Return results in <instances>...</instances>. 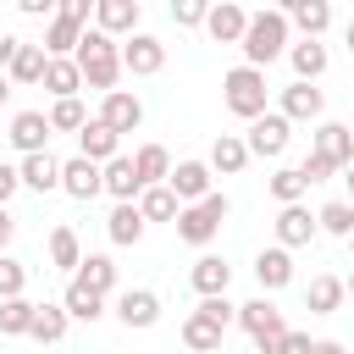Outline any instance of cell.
<instances>
[{"instance_id":"1","label":"cell","mask_w":354,"mask_h":354,"mask_svg":"<svg viewBox=\"0 0 354 354\" xmlns=\"http://www.w3.org/2000/svg\"><path fill=\"white\" fill-rule=\"evenodd\" d=\"M288 44H293V28H288V17H282L277 6H266V11H249V22H243V39H238V50H243V66L266 72L271 61H282V55H288Z\"/></svg>"},{"instance_id":"2","label":"cell","mask_w":354,"mask_h":354,"mask_svg":"<svg viewBox=\"0 0 354 354\" xmlns=\"http://www.w3.org/2000/svg\"><path fill=\"white\" fill-rule=\"evenodd\" d=\"M72 66H77L83 88H100V94H111V88L122 83L116 39H105V33H94V28H83V39H77V50H72Z\"/></svg>"},{"instance_id":"3","label":"cell","mask_w":354,"mask_h":354,"mask_svg":"<svg viewBox=\"0 0 354 354\" xmlns=\"http://www.w3.org/2000/svg\"><path fill=\"white\" fill-rule=\"evenodd\" d=\"M227 216H232V199H227L221 188H210V194H205L199 205H183L171 227H177V238H183V243H194V249H210Z\"/></svg>"},{"instance_id":"4","label":"cell","mask_w":354,"mask_h":354,"mask_svg":"<svg viewBox=\"0 0 354 354\" xmlns=\"http://www.w3.org/2000/svg\"><path fill=\"white\" fill-rule=\"evenodd\" d=\"M221 105H227L238 122L266 116V111H271V83H266V72H254V66H232V72L221 77Z\"/></svg>"},{"instance_id":"5","label":"cell","mask_w":354,"mask_h":354,"mask_svg":"<svg viewBox=\"0 0 354 354\" xmlns=\"http://www.w3.org/2000/svg\"><path fill=\"white\" fill-rule=\"evenodd\" d=\"M88 11H94V0H61L55 6V17L44 22V55L55 61V55H72L77 50V39H83V28H88Z\"/></svg>"},{"instance_id":"6","label":"cell","mask_w":354,"mask_h":354,"mask_svg":"<svg viewBox=\"0 0 354 354\" xmlns=\"http://www.w3.org/2000/svg\"><path fill=\"white\" fill-rule=\"evenodd\" d=\"M232 321L249 332V343H254L260 354H271V348L282 343V332H288V315H282L266 293H260V299H249V304H238V310H232Z\"/></svg>"},{"instance_id":"7","label":"cell","mask_w":354,"mask_h":354,"mask_svg":"<svg viewBox=\"0 0 354 354\" xmlns=\"http://www.w3.org/2000/svg\"><path fill=\"white\" fill-rule=\"evenodd\" d=\"M116 61H122V72H133V77H155V72L166 66V44L138 28V33H127V39L116 44Z\"/></svg>"},{"instance_id":"8","label":"cell","mask_w":354,"mask_h":354,"mask_svg":"<svg viewBox=\"0 0 354 354\" xmlns=\"http://www.w3.org/2000/svg\"><path fill=\"white\" fill-rule=\"evenodd\" d=\"M94 122L111 127L116 138H127V133L144 127V100H138L133 88H111V94H100V116H94Z\"/></svg>"},{"instance_id":"9","label":"cell","mask_w":354,"mask_h":354,"mask_svg":"<svg viewBox=\"0 0 354 354\" xmlns=\"http://www.w3.org/2000/svg\"><path fill=\"white\" fill-rule=\"evenodd\" d=\"M238 138H243L249 160H254V155H260V160H282V149H288L293 127H288L277 111H266V116H254V122H249V133H238Z\"/></svg>"},{"instance_id":"10","label":"cell","mask_w":354,"mask_h":354,"mask_svg":"<svg viewBox=\"0 0 354 354\" xmlns=\"http://www.w3.org/2000/svg\"><path fill=\"white\" fill-rule=\"evenodd\" d=\"M111 315H116L127 332H149V326L160 321V293H155V288H122V293L111 299Z\"/></svg>"},{"instance_id":"11","label":"cell","mask_w":354,"mask_h":354,"mask_svg":"<svg viewBox=\"0 0 354 354\" xmlns=\"http://www.w3.org/2000/svg\"><path fill=\"white\" fill-rule=\"evenodd\" d=\"M88 17H94V22H88L94 33H105V39H116V44H122L127 33H138L144 6H138V0H94V11H88Z\"/></svg>"},{"instance_id":"12","label":"cell","mask_w":354,"mask_h":354,"mask_svg":"<svg viewBox=\"0 0 354 354\" xmlns=\"http://www.w3.org/2000/svg\"><path fill=\"white\" fill-rule=\"evenodd\" d=\"M277 116L293 127V122H321L326 116V94L315 88V83H288V88H277Z\"/></svg>"},{"instance_id":"13","label":"cell","mask_w":354,"mask_h":354,"mask_svg":"<svg viewBox=\"0 0 354 354\" xmlns=\"http://www.w3.org/2000/svg\"><path fill=\"white\" fill-rule=\"evenodd\" d=\"M166 188H171V199H177V205H199V199L216 188V177H210V166H205V160H177V166L166 171Z\"/></svg>"},{"instance_id":"14","label":"cell","mask_w":354,"mask_h":354,"mask_svg":"<svg viewBox=\"0 0 354 354\" xmlns=\"http://www.w3.org/2000/svg\"><path fill=\"white\" fill-rule=\"evenodd\" d=\"M315 155H326L337 171H348L354 166V133H348V122H332V116H321L315 122V144H310Z\"/></svg>"},{"instance_id":"15","label":"cell","mask_w":354,"mask_h":354,"mask_svg":"<svg viewBox=\"0 0 354 354\" xmlns=\"http://www.w3.org/2000/svg\"><path fill=\"white\" fill-rule=\"evenodd\" d=\"M271 232H277V249H304L310 238H315V210L310 205H282L277 210V221H271Z\"/></svg>"},{"instance_id":"16","label":"cell","mask_w":354,"mask_h":354,"mask_svg":"<svg viewBox=\"0 0 354 354\" xmlns=\"http://www.w3.org/2000/svg\"><path fill=\"white\" fill-rule=\"evenodd\" d=\"M221 337H227V321H216L205 304H194V310L183 315V343H188L194 354H216Z\"/></svg>"},{"instance_id":"17","label":"cell","mask_w":354,"mask_h":354,"mask_svg":"<svg viewBox=\"0 0 354 354\" xmlns=\"http://www.w3.org/2000/svg\"><path fill=\"white\" fill-rule=\"evenodd\" d=\"M243 22H249V11L238 6V0H216V6H205V33L216 39V44H238L243 39Z\"/></svg>"},{"instance_id":"18","label":"cell","mask_w":354,"mask_h":354,"mask_svg":"<svg viewBox=\"0 0 354 354\" xmlns=\"http://www.w3.org/2000/svg\"><path fill=\"white\" fill-rule=\"evenodd\" d=\"M6 138H11L17 155H39V149H50V122H44V111H17Z\"/></svg>"},{"instance_id":"19","label":"cell","mask_w":354,"mask_h":354,"mask_svg":"<svg viewBox=\"0 0 354 354\" xmlns=\"http://www.w3.org/2000/svg\"><path fill=\"white\" fill-rule=\"evenodd\" d=\"M17 183H22V188H33V194H55V188H61V160H55L50 149L22 155V160H17Z\"/></svg>"},{"instance_id":"20","label":"cell","mask_w":354,"mask_h":354,"mask_svg":"<svg viewBox=\"0 0 354 354\" xmlns=\"http://www.w3.org/2000/svg\"><path fill=\"white\" fill-rule=\"evenodd\" d=\"M254 282H260V293H266V299H271V293H282V288L293 282V254H288V249H277V243H271V249H260V254H254Z\"/></svg>"},{"instance_id":"21","label":"cell","mask_w":354,"mask_h":354,"mask_svg":"<svg viewBox=\"0 0 354 354\" xmlns=\"http://www.w3.org/2000/svg\"><path fill=\"white\" fill-rule=\"evenodd\" d=\"M227 282H232V266H227L221 254H199V260L188 266V288H194L199 299H221Z\"/></svg>"},{"instance_id":"22","label":"cell","mask_w":354,"mask_h":354,"mask_svg":"<svg viewBox=\"0 0 354 354\" xmlns=\"http://www.w3.org/2000/svg\"><path fill=\"white\" fill-rule=\"evenodd\" d=\"M77 155H83L88 166H105V160H116V155H122V138H116L111 127H100V122L88 116V122L77 127Z\"/></svg>"},{"instance_id":"23","label":"cell","mask_w":354,"mask_h":354,"mask_svg":"<svg viewBox=\"0 0 354 354\" xmlns=\"http://www.w3.org/2000/svg\"><path fill=\"white\" fill-rule=\"evenodd\" d=\"M282 17H288V28H299L304 39H321V33L332 28V6H326V0H288Z\"/></svg>"},{"instance_id":"24","label":"cell","mask_w":354,"mask_h":354,"mask_svg":"<svg viewBox=\"0 0 354 354\" xmlns=\"http://www.w3.org/2000/svg\"><path fill=\"white\" fill-rule=\"evenodd\" d=\"M61 194H66V199H77V205H88V199L100 194V166H88L83 155L61 160Z\"/></svg>"},{"instance_id":"25","label":"cell","mask_w":354,"mask_h":354,"mask_svg":"<svg viewBox=\"0 0 354 354\" xmlns=\"http://www.w3.org/2000/svg\"><path fill=\"white\" fill-rule=\"evenodd\" d=\"M100 194H111L116 205H133L144 188H138V177H133V160L127 155H116V160H105L100 166Z\"/></svg>"},{"instance_id":"26","label":"cell","mask_w":354,"mask_h":354,"mask_svg":"<svg viewBox=\"0 0 354 354\" xmlns=\"http://www.w3.org/2000/svg\"><path fill=\"white\" fill-rule=\"evenodd\" d=\"M44 61H50V55H44L39 44H17L11 61H6V83H11V88H33V83L44 77Z\"/></svg>"},{"instance_id":"27","label":"cell","mask_w":354,"mask_h":354,"mask_svg":"<svg viewBox=\"0 0 354 354\" xmlns=\"http://www.w3.org/2000/svg\"><path fill=\"white\" fill-rule=\"evenodd\" d=\"M39 88H44L50 100H77V94H83V77H77L72 55H55V61H44V77H39Z\"/></svg>"},{"instance_id":"28","label":"cell","mask_w":354,"mask_h":354,"mask_svg":"<svg viewBox=\"0 0 354 354\" xmlns=\"http://www.w3.org/2000/svg\"><path fill=\"white\" fill-rule=\"evenodd\" d=\"M127 160H133L138 188H155V183H166V171H171V149H166V144H138Z\"/></svg>"},{"instance_id":"29","label":"cell","mask_w":354,"mask_h":354,"mask_svg":"<svg viewBox=\"0 0 354 354\" xmlns=\"http://www.w3.org/2000/svg\"><path fill=\"white\" fill-rule=\"evenodd\" d=\"M72 282H83L88 293L111 299V293H116V260H111V254H83L77 271H72Z\"/></svg>"},{"instance_id":"30","label":"cell","mask_w":354,"mask_h":354,"mask_svg":"<svg viewBox=\"0 0 354 354\" xmlns=\"http://www.w3.org/2000/svg\"><path fill=\"white\" fill-rule=\"evenodd\" d=\"M288 66H293V83H315V77L326 72V44H321V39L288 44Z\"/></svg>"},{"instance_id":"31","label":"cell","mask_w":354,"mask_h":354,"mask_svg":"<svg viewBox=\"0 0 354 354\" xmlns=\"http://www.w3.org/2000/svg\"><path fill=\"white\" fill-rule=\"evenodd\" d=\"M205 166H210V177H238V171L249 166L243 138H238V133H221V138L210 144V160H205Z\"/></svg>"},{"instance_id":"32","label":"cell","mask_w":354,"mask_h":354,"mask_svg":"<svg viewBox=\"0 0 354 354\" xmlns=\"http://www.w3.org/2000/svg\"><path fill=\"white\" fill-rule=\"evenodd\" d=\"M343 277H332V271H321V277H310V288H304V304H310V315H337L343 310Z\"/></svg>"},{"instance_id":"33","label":"cell","mask_w":354,"mask_h":354,"mask_svg":"<svg viewBox=\"0 0 354 354\" xmlns=\"http://www.w3.org/2000/svg\"><path fill=\"white\" fill-rule=\"evenodd\" d=\"M44 249H50V266L55 271H77V260H83V238H77V227H50V238H44Z\"/></svg>"},{"instance_id":"34","label":"cell","mask_w":354,"mask_h":354,"mask_svg":"<svg viewBox=\"0 0 354 354\" xmlns=\"http://www.w3.org/2000/svg\"><path fill=\"white\" fill-rule=\"evenodd\" d=\"M105 238H111L116 249H133V243L144 238V216H138L133 205H111V216H105Z\"/></svg>"},{"instance_id":"35","label":"cell","mask_w":354,"mask_h":354,"mask_svg":"<svg viewBox=\"0 0 354 354\" xmlns=\"http://www.w3.org/2000/svg\"><path fill=\"white\" fill-rule=\"evenodd\" d=\"M105 304H111V299L88 293L83 282H66V293H61V310H66V321H88V326H94V321L105 315Z\"/></svg>"},{"instance_id":"36","label":"cell","mask_w":354,"mask_h":354,"mask_svg":"<svg viewBox=\"0 0 354 354\" xmlns=\"http://www.w3.org/2000/svg\"><path fill=\"white\" fill-rule=\"evenodd\" d=\"M133 210H138V216H144V227H149V221H177V210H183V205L171 199V188H166V183H155V188H144V194L133 199Z\"/></svg>"},{"instance_id":"37","label":"cell","mask_w":354,"mask_h":354,"mask_svg":"<svg viewBox=\"0 0 354 354\" xmlns=\"http://www.w3.org/2000/svg\"><path fill=\"white\" fill-rule=\"evenodd\" d=\"M266 194H271L277 205H304V194H310V183L299 177V166H277V171L266 177Z\"/></svg>"},{"instance_id":"38","label":"cell","mask_w":354,"mask_h":354,"mask_svg":"<svg viewBox=\"0 0 354 354\" xmlns=\"http://www.w3.org/2000/svg\"><path fill=\"white\" fill-rule=\"evenodd\" d=\"M66 326H72V321H66L61 304H33V326H28V337H33V343H61Z\"/></svg>"},{"instance_id":"39","label":"cell","mask_w":354,"mask_h":354,"mask_svg":"<svg viewBox=\"0 0 354 354\" xmlns=\"http://www.w3.org/2000/svg\"><path fill=\"white\" fill-rule=\"evenodd\" d=\"M33 326V299L17 293V299H0V337H28Z\"/></svg>"},{"instance_id":"40","label":"cell","mask_w":354,"mask_h":354,"mask_svg":"<svg viewBox=\"0 0 354 354\" xmlns=\"http://www.w3.org/2000/svg\"><path fill=\"white\" fill-rule=\"evenodd\" d=\"M315 232H326V238H348V232H354V205H348V199L321 205V210H315Z\"/></svg>"},{"instance_id":"41","label":"cell","mask_w":354,"mask_h":354,"mask_svg":"<svg viewBox=\"0 0 354 354\" xmlns=\"http://www.w3.org/2000/svg\"><path fill=\"white\" fill-rule=\"evenodd\" d=\"M44 122H50V133H77L88 122V111H83V100H50Z\"/></svg>"},{"instance_id":"42","label":"cell","mask_w":354,"mask_h":354,"mask_svg":"<svg viewBox=\"0 0 354 354\" xmlns=\"http://www.w3.org/2000/svg\"><path fill=\"white\" fill-rule=\"evenodd\" d=\"M28 288V266L17 254H0V299H17Z\"/></svg>"},{"instance_id":"43","label":"cell","mask_w":354,"mask_h":354,"mask_svg":"<svg viewBox=\"0 0 354 354\" xmlns=\"http://www.w3.org/2000/svg\"><path fill=\"white\" fill-rule=\"evenodd\" d=\"M332 171H337V166H332V160H326V155H315V149H310V155H304V160H299V177H304V183H310V188H315V183H326V177H332Z\"/></svg>"},{"instance_id":"44","label":"cell","mask_w":354,"mask_h":354,"mask_svg":"<svg viewBox=\"0 0 354 354\" xmlns=\"http://www.w3.org/2000/svg\"><path fill=\"white\" fill-rule=\"evenodd\" d=\"M171 22L177 28H199L205 22V0H171Z\"/></svg>"},{"instance_id":"45","label":"cell","mask_w":354,"mask_h":354,"mask_svg":"<svg viewBox=\"0 0 354 354\" xmlns=\"http://www.w3.org/2000/svg\"><path fill=\"white\" fill-rule=\"evenodd\" d=\"M310 348H315V337H310V332H299V326H288V332H282V343H277L271 354H310Z\"/></svg>"},{"instance_id":"46","label":"cell","mask_w":354,"mask_h":354,"mask_svg":"<svg viewBox=\"0 0 354 354\" xmlns=\"http://www.w3.org/2000/svg\"><path fill=\"white\" fill-rule=\"evenodd\" d=\"M17 188H22V183H17V166H11V160H0V205H6V210H11Z\"/></svg>"},{"instance_id":"47","label":"cell","mask_w":354,"mask_h":354,"mask_svg":"<svg viewBox=\"0 0 354 354\" xmlns=\"http://www.w3.org/2000/svg\"><path fill=\"white\" fill-rule=\"evenodd\" d=\"M17 11H22V17H44V22H50V17H55V0H17Z\"/></svg>"},{"instance_id":"48","label":"cell","mask_w":354,"mask_h":354,"mask_svg":"<svg viewBox=\"0 0 354 354\" xmlns=\"http://www.w3.org/2000/svg\"><path fill=\"white\" fill-rule=\"evenodd\" d=\"M11 238H17V216L0 205V254H11Z\"/></svg>"},{"instance_id":"49","label":"cell","mask_w":354,"mask_h":354,"mask_svg":"<svg viewBox=\"0 0 354 354\" xmlns=\"http://www.w3.org/2000/svg\"><path fill=\"white\" fill-rule=\"evenodd\" d=\"M310 354H348V348H343L337 337H315V348H310Z\"/></svg>"},{"instance_id":"50","label":"cell","mask_w":354,"mask_h":354,"mask_svg":"<svg viewBox=\"0 0 354 354\" xmlns=\"http://www.w3.org/2000/svg\"><path fill=\"white\" fill-rule=\"evenodd\" d=\"M22 39H11V33H0V72H6V61H11V50H17Z\"/></svg>"},{"instance_id":"51","label":"cell","mask_w":354,"mask_h":354,"mask_svg":"<svg viewBox=\"0 0 354 354\" xmlns=\"http://www.w3.org/2000/svg\"><path fill=\"white\" fill-rule=\"evenodd\" d=\"M6 94H11V83H6V72H0V105H6Z\"/></svg>"}]
</instances>
